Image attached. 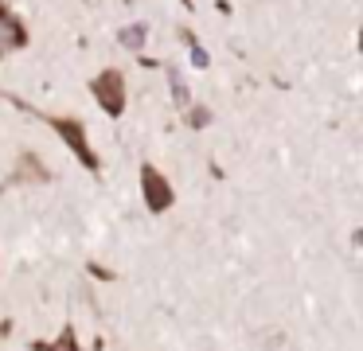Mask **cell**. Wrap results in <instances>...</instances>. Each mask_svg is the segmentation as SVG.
<instances>
[{"label":"cell","instance_id":"6","mask_svg":"<svg viewBox=\"0 0 363 351\" xmlns=\"http://www.w3.org/2000/svg\"><path fill=\"white\" fill-rule=\"evenodd\" d=\"M121 43H125V47H133V51H137V47L145 43V28H141V23H133V28H125V31H121Z\"/></svg>","mask_w":363,"mask_h":351},{"label":"cell","instance_id":"3","mask_svg":"<svg viewBox=\"0 0 363 351\" xmlns=\"http://www.w3.org/2000/svg\"><path fill=\"white\" fill-rule=\"evenodd\" d=\"M51 129L59 133V137L71 145V152L79 156L86 168H94L98 172V156H94V148H90V140H86V133H82V125L79 121H71V117H51Z\"/></svg>","mask_w":363,"mask_h":351},{"label":"cell","instance_id":"5","mask_svg":"<svg viewBox=\"0 0 363 351\" xmlns=\"http://www.w3.org/2000/svg\"><path fill=\"white\" fill-rule=\"evenodd\" d=\"M35 351H82V343L74 340V328H63L55 343H35Z\"/></svg>","mask_w":363,"mask_h":351},{"label":"cell","instance_id":"7","mask_svg":"<svg viewBox=\"0 0 363 351\" xmlns=\"http://www.w3.org/2000/svg\"><path fill=\"white\" fill-rule=\"evenodd\" d=\"M191 59H196V67H207V55H203V47H196V43H191Z\"/></svg>","mask_w":363,"mask_h":351},{"label":"cell","instance_id":"8","mask_svg":"<svg viewBox=\"0 0 363 351\" xmlns=\"http://www.w3.org/2000/svg\"><path fill=\"white\" fill-rule=\"evenodd\" d=\"M207 121V109H191V125H196V129H199V125H203Z\"/></svg>","mask_w":363,"mask_h":351},{"label":"cell","instance_id":"4","mask_svg":"<svg viewBox=\"0 0 363 351\" xmlns=\"http://www.w3.org/2000/svg\"><path fill=\"white\" fill-rule=\"evenodd\" d=\"M24 23L16 20V16L9 12V8H0V55L16 51V47H24Z\"/></svg>","mask_w":363,"mask_h":351},{"label":"cell","instance_id":"1","mask_svg":"<svg viewBox=\"0 0 363 351\" xmlns=\"http://www.w3.org/2000/svg\"><path fill=\"white\" fill-rule=\"evenodd\" d=\"M94 94H98V106L106 113L121 117V109H125V78H121V70H102L94 78Z\"/></svg>","mask_w":363,"mask_h":351},{"label":"cell","instance_id":"2","mask_svg":"<svg viewBox=\"0 0 363 351\" xmlns=\"http://www.w3.org/2000/svg\"><path fill=\"white\" fill-rule=\"evenodd\" d=\"M141 195H145V207H149L152 215L168 211V207H172V199H176L172 184H168L157 168H141Z\"/></svg>","mask_w":363,"mask_h":351}]
</instances>
